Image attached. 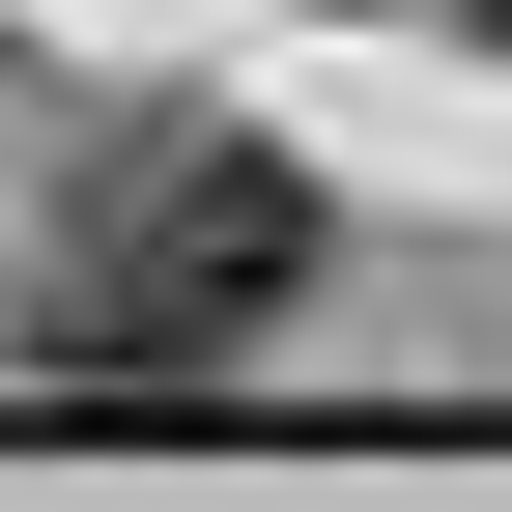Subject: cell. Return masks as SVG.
Returning a JSON list of instances; mask_svg holds the SVG:
<instances>
[{
	"label": "cell",
	"mask_w": 512,
	"mask_h": 512,
	"mask_svg": "<svg viewBox=\"0 0 512 512\" xmlns=\"http://www.w3.org/2000/svg\"><path fill=\"white\" fill-rule=\"evenodd\" d=\"M313 285V171L256 143V114H114L86 200H57V370H228L285 342Z\"/></svg>",
	"instance_id": "6da1fadb"
}]
</instances>
